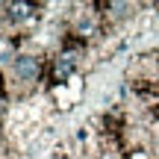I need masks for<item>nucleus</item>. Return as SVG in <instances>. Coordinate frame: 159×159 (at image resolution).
<instances>
[{
	"instance_id": "1",
	"label": "nucleus",
	"mask_w": 159,
	"mask_h": 159,
	"mask_svg": "<svg viewBox=\"0 0 159 159\" xmlns=\"http://www.w3.org/2000/svg\"><path fill=\"white\" fill-rule=\"evenodd\" d=\"M12 71H15L18 80L35 83V80L41 77V59L30 56V53H18V56H12Z\"/></svg>"
},
{
	"instance_id": "2",
	"label": "nucleus",
	"mask_w": 159,
	"mask_h": 159,
	"mask_svg": "<svg viewBox=\"0 0 159 159\" xmlns=\"http://www.w3.org/2000/svg\"><path fill=\"white\" fill-rule=\"evenodd\" d=\"M124 159H153V156H150L148 150H130V153H127Z\"/></svg>"
}]
</instances>
